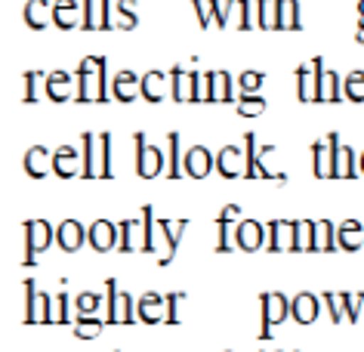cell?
Returning a JSON list of instances; mask_svg holds the SVG:
<instances>
[{"label": "cell", "instance_id": "cell-10", "mask_svg": "<svg viewBox=\"0 0 364 352\" xmlns=\"http://www.w3.org/2000/svg\"><path fill=\"white\" fill-rule=\"evenodd\" d=\"M318 312H321V303H318L315 294H296L290 300V319L296 324H312L318 319Z\"/></svg>", "mask_w": 364, "mask_h": 352}, {"label": "cell", "instance_id": "cell-35", "mask_svg": "<svg viewBox=\"0 0 364 352\" xmlns=\"http://www.w3.org/2000/svg\"><path fill=\"white\" fill-rule=\"evenodd\" d=\"M182 297H186V294H167V319H164V321H167V324H176L179 321V315H176V306L182 303Z\"/></svg>", "mask_w": 364, "mask_h": 352}, {"label": "cell", "instance_id": "cell-17", "mask_svg": "<svg viewBox=\"0 0 364 352\" xmlns=\"http://www.w3.org/2000/svg\"><path fill=\"white\" fill-rule=\"evenodd\" d=\"M238 161H241V151L235 149V146H225L220 155H216V170H220V176H223V179L244 176V170L238 167Z\"/></svg>", "mask_w": 364, "mask_h": 352}, {"label": "cell", "instance_id": "cell-6", "mask_svg": "<svg viewBox=\"0 0 364 352\" xmlns=\"http://www.w3.org/2000/svg\"><path fill=\"white\" fill-rule=\"evenodd\" d=\"M244 142H247V167H244V179H275V183H284V174H272V170H266V164L259 161V155H257V133H244Z\"/></svg>", "mask_w": 364, "mask_h": 352}, {"label": "cell", "instance_id": "cell-21", "mask_svg": "<svg viewBox=\"0 0 364 352\" xmlns=\"http://www.w3.org/2000/svg\"><path fill=\"white\" fill-rule=\"evenodd\" d=\"M154 207H142V245H139V250L142 254H154V235H151V223H154Z\"/></svg>", "mask_w": 364, "mask_h": 352}, {"label": "cell", "instance_id": "cell-26", "mask_svg": "<svg viewBox=\"0 0 364 352\" xmlns=\"http://www.w3.org/2000/svg\"><path fill=\"white\" fill-rule=\"evenodd\" d=\"M133 84H136V78H133V75H117V80H114V96L121 99V102H130V99L136 96Z\"/></svg>", "mask_w": 364, "mask_h": 352}, {"label": "cell", "instance_id": "cell-18", "mask_svg": "<svg viewBox=\"0 0 364 352\" xmlns=\"http://www.w3.org/2000/svg\"><path fill=\"white\" fill-rule=\"evenodd\" d=\"M80 142H84V161H80V176L84 179H96L99 176V158L93 155V146H96V137H90V133H84L80 137Z\"/></svg>", "mask_w": 364, "mask_h": 352}, {"label": "cell", "instance_id": "cell-27", "mask_svg": "<svg viewBox=\"0 0 364 352\" xmlns=\"http://www.w3.org/2000/svg\"><path fill=\"white\" fill-rule=\"evenodd\" d=\"M75 306H77V315H96L99 312V294H77V300H75Z\"/></svg>", "mask_w": 364, "mask_h": 352}, {"label": "cell", "instance_id": "cell-32", "mask_svg": "<svg viewBox=\"0 0 364 352\" xmlns=\"http://www.w3.org/2000/svg\"><path fill=\"white\" fill-rule=\"evenodd\" d=\"M346 93H349V99H355V102H364V75H352L346 80Z\"/></svg>", "mask_w": 364, "mask_h": 352}, {"label": "cell", "instance_id": "cell-7", "mask_svg": "<svg viewBox=\"0 0 364 352\" xmlns=\"http://www.w3.org/2000/svg\"><path fill=\"white\" fill-rule=\"evenodd\" d=\"M182 167H186V174L192 179H204L216 167V155H210V149L204 146H192L186 151V158H182Z\"/></svg>", "mask_w": 364, "mask_h": 352}, {"label": "cell", "instance_id": "cell-20", "mask_svg": "<svg viewBox=\"0 0 364 352\" xmlns=\"http://www.w3.org/2000/svg\"><path fill=\"white\" fill-rule=\"evenodd\" d=\"M167 146H170V167L164 170L170 179H179L186 174V167H182V158H179V133H170L167 137Z\"/></svg>", "mask_w": 364, "mask_h": 352}, {"label": "cell", "instance_id": "cell-31", "mask_svg": "<svg viewBox=\"0 0 364 352\" xmlns=\"http://www.w3.org/2000/svg\"><path fill=\"white\" fill-rule=\"evenodd\" d=\"M340 164H343V179H355L358 176V164H355V155L352 149H340Z\"/></svg>", "mask_w": 364, "mask_h": 352}, {"label": "cell", "instance_id": "cell-22", "mask_svg": "<svg viewBox=\"0 0 364 352\" xmlns=\"http://www.w3.org/2000/svg\"><path fill=\"white\" fill-rule=\"evenodd\" d=\"M312 158H315V176L318 179H331V164H327V139L315 142V146H312Z\"/></svg>", "mask_w": 364, "mask_h": 352}, {"label": "cell", "instance_id": "cell-33", "mask_svg": "<svg viewBox=\"0 0 364 352\" xmlns=\"http://www.w3.org/2000/svg\"><path fill=\"white\" fill-rule=\"evenodd\" d=\"M324 303H327V312H331V321L333 324H340L343 321V306H340V294H331V291H327L324 294Z\"/></svg>", "mask_w": 364, "mask_h": 352}, {"label": "cell", "instance_id": "cell-38", "mask_svg": "<svg viewBox=\"0 0 364 352\" xmlns=\"http://www.w3.org/2000/svg\"><path fill=\"white\" fill-rule=\"evenodd\" d=\"M358 170H361V174H364V155L358 158Z\"/></svg>", "mask_w": 364, "mask_h": 352}, {"label": "cell", "instance_id": "cell-13", "mask_svg": "<svg viewBox=\"0 0 364 352\" xmlns=\"http://www.w3.org/2000/svg\"><path fill=\"white\" fill-rule=\"evenodd\" d=\"M53 170V155L43 146H34L25 151V174L31 179H43Z\"/></svg>", "mask_w": 364, "mask_h": 352}, {"label": "cell", "instance_id": "cell-2", "mask_svg": "<svg viewBox=\"0 0 364 352\" xmlns=\"http://www.w3.org/2000/svg\"><path fill=\"white\" fill-rule=\"evenodd\" d=\"M259 315H262V324H259V340H269L272 337V324L275 321H284L290 315V300L284 294H262L259 297Z\"/></svg>", "mask_w": 364, "mask_h": 352}, {"label": "cell", "instance_id": "cell-19", "mask_svg": "<svg viewBox=\"0 0 364 352\" xmlns=\"http://www.w3.org/2000/svg\"><path fill=\"white\" fill-rule=\"evenodd\" d=\"M112 133L99 137V179H112Z\"/></svg>", "mask_w": 364, "mask_h": 352}, {"label": "cell", "instance_id": "cell-36", "mask_svg": "<svg viewBox=\"0 0 364 352\" xmlns=\"http://www.w3.org/2000/svg\"><path fill=\"white\" fill-rule=\"evenodd\" d=\"M56 306H59V312H56V321L68 324V321H71V315H68V294H65V291H62V294L56 297Z\"/></svg>", "mask_w": 364, "mask_h": 352}, {"label": "cell", "instance_id": "cell-37", "mask_svg": "<svg viewBox=\"0 0 364 352\" xmlns=\"http://www.w3.org/2000/svg\"><path fill=\"white\" fill-rule=\"evenodd\" d=\"M262 84V75H244L241 78V87H244V93H257V87Z\"/></svg>", "mask_w": 364, "mask_h": 352}, {"label": "cell", "instance_id": "cell-30", "mask_svg": "<svg viewBox=\"0 0 364 352\" xmlns=\"http://www.w3.org/2000/svg\"><path fill=\"white\" fill-rule=\"evenodd\" d=\"M364 303V294H358V300H355V294H340V306L349 315V321H358V306Z\"/></svg>", "mask_w": 364, "mask_h": 352}, {"label": "cell", "instance_id": "cell-12", "mask_svg": "<svg viewBox=\"0 0 364 352\" xmlns=\"http://www.w3.org/2000/svg\"><path fill=\"white\" fill-rule=\"evenodd\" d=\"M56 241H59V247L65 250V254H75V250L87 241V232H84V225H80L77 220H62V225L56 229Z\"/></svg>", "mask_w": 364, "mask_h": 352}, {"label": "cell", "instance_id": "cell-28", "mask_svg": "<svg viewBox=\"0 0 364 352\" xmlns=\"http://www.w3.org/2000/svg\"><path fill=\"white\" fill-rule=\"evenodd\" d=\"M262 112H266V102H262L259 96L241 99V102H238V114H241V117H257V114H262Z\"/></svg>", "mask_w": 364, "mask_h": 352}, {"label": "cell", "instance_id": "cell-9", "mask_svg": "<svg viewBox=\"0 0 364 352\" xmlns=\"http://www.w3.org/2000/svg\"><path fill=\"white\" fill-rule=\"evenodd\" d=\"M136 315H139V321L145 324H158L167 319V297L161 294H145L139 303H136Z\"/></svg>", "mask_w": 364, "mask_h": 352}, {"label": "cell", "instance_id": "cell-8", "mask_svg": "<svg viewBox=\"0 0 364 352\" xmlns=\"http://www.w3.org/2000/svg\"><path fill=\"white\" fill-rule=\"evenodd\" d=\"M266 225L257 223V220H244L238 229H235V245H238L241 250H247V254H253V250L262 247V241H266Z\"/></svg>", "mask_w": 364, "mask_h": 352}, {"label": "cell", "instance_id": "cell-11", "mask_svg": "<svg viewBox=\"0 0 364 352\" xmlns=\"http://www.w3.org/2000/svg\"><path fill=\"white\" fill-rule=\"evenodd\" d=\"M77 161H84V155H77L71 146H62L53 151V174H56L59 179H71V176H77L80 174V167H77Z\"/></svg>", "mask_w": 364, "mask_h": 352}, {"label": "cell", "instance_id": "cell-24", "mask_svg": "<svg viewBox=\"0 0 364 352\" xmlns=\"http://www.w3.org/2000/svg\"><path fill=\"white\" fill-rule=\"evenodd\" d=\"M161 87H164V78H161V75H149V78L142 80L139 93L149 99V102H161V96H164V90H161Z\"/></svg>", "mask_w": 364, "mask_h": 352}, {"label": "cell", "instance_id": "cell-5", "mask_svg": "<svg viewBox=\"0 0 364 352\" xmlns=\"http://www.w3.org/2000/svg\"><path fill=\"white\" fill-rule=\"evenodd\" d=\"M87 241L93 245V250L99 254H108V250H117V241H121V229L108 220H96L87 229Z\"/></svg>", "mask_w": 364, "mask_h": 352}, {"label": "cell", "instance_id": "cell-29", "mask_svg": "<svg viewBox=\"0 0 364 352\" xmlns=\"http://www.w3.org/2000/svg\"><path fill=\"white\" fill-rule=\"evenodd\" d=\"M65 84H68V78L65 75H56V78H50V87H47V93H50V99L53 102H65L68 99V90H65Z\"/></svg>", "mask_w": 364, "mask_h": 352}, {"label": "cell", "instance_id": "cell-14", "mask_svg": "<svg viewBox=\"0 0 364 352\" xmlns=\"http://www.w3.org/2000/svg\"><path fill=\"white\" fill-rule=\"evenodd\" d=\"M186 229H188V223H186V220H179L176 225H170V220H158V232L164 235V241H167V254L158 260L161 266H167L170 260H173V254H176V247H179V238L186 235Z\"/></svg>", "mask_w": 364, "mask_h": 352}, {"label": "cell", "instance_id": "cell-34", "mask_svg": "<svg viewBox=\"0 0 364 352\" xmlns=\"http://www.w3.org/2000/svg\"><path fill=\"white\" fill-rule=\"evenodd\" d=\"M266 229L272 232L269 250H272V254H278V250H281V232H284V223H281V220H275V223H269V225H266Z\"/></svg>", "mask_w": 364, "mask_h": 352}, {"label": "cell", "instance_id": "cell-3", "mask_svg": "<svg viewBox=\"0 0 364 352\" xmlns=\"http://www.w3.org/2000/svg\"><path fill=\"white\" fill-rule=\"evenodd\" d=\"M133 142H136V176L154 179L164 170V151L158 146H149L145 133H136Z\"/></svg>", "mask_w": 364, "mask_h": 352}, {"label": "cell", "instance_id": "cell-4", "mask_svg": "<svg viewBox=\"0 0 364 352\" xmlns=\"http://www.w3.org/2000/svg\"><path fill=\"white\" fill-rule=\"evenodd\" d=\"M108 306H105V324H133L139 315L133 312V300H130V294H124V291H117V282L114 278H108Z\"/></svg>", "mask_w": 364, "mask_h": 352}, {"label": "cell", "instance_id": "cell-1", "mask_svg": "<svg viewBox=\"0 0 364 352\" xmlns=\"http://www.w3.org/2000/svg\"><path fill=\"white\" fill-rule=\"evenodd\" d=\"M22 229H25V245H28V247H25V260H22V263L34 266V263H38V254H43V250L53 245L56 232L50 229L47 220H28Z\"/></svg>", "mask_w": 364, "mask_h": 352}, {"label": "cell", "instance_id": "cell-25", "mask_svg": "<svg viewBox=\"0 0 364 352\" xmlns=\"http://www.w3.org/2000/svg\"><path fill=\"white\" fill-rule=\"evenodd\" d=\"M117 229H121V241H117V250H121V254H133V232L139 229V223H136V220H124L121 225H117Z\"/></svg>", "mask_w": 364, "mask_h": 352}, {"label": "cell", "instance_id": "cell-15", "mask_svg": "<svg viewBox=\"0 0 364 352\" xmlns=\"http://www.w3.org/2000/svg\"><path fill=\"white\" fill-rule=\"evenodd\" d=\"M336 245H340V250H346V254H355V250L364 245V225L355 220H346L340 229H336Z\"/></svg>", "mask_w": 364, "mask_h": 352}, {"label": "cell", "instance_id": "cell-16", "mask_svg": "<svg viewBox=\"0 0 364 352\" xmlns=\"http://www.w3.org/2000/svg\"><path fill=\"white\" fill-rule=\"evenodd\" d=\"M238 213H241V207H238V204H229V207H223L220 216H216V232H220V241H216V254H229V250H235V245L229 241V223H232Z\"/></svg>", "mask_w": 364, "mask_h": 352}, {"label": "cell", "instance_id": "cell-23", "mask_svg": "<svg viewBox=\"0 0 364 352\" xmlns=\"http://www.w3.org/2000/svg\"><path fill=\"white\" fill-rule=\"evenodd\" d=\"M99 331H102V321H96L93 315H77L75 334H77L80 340H93V337H99Z\"/></svg>", "mask_w": 364, "mask_h": 352}]
</instances>
